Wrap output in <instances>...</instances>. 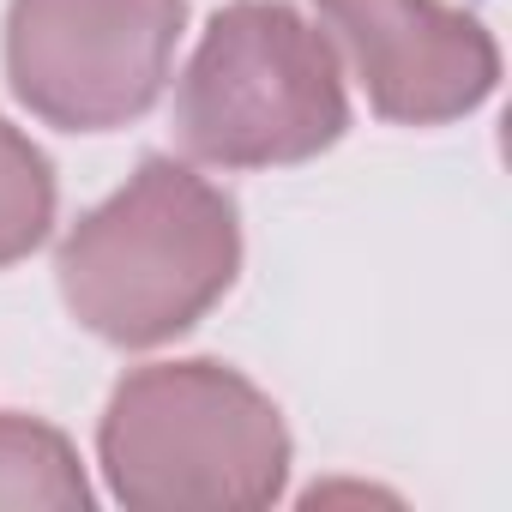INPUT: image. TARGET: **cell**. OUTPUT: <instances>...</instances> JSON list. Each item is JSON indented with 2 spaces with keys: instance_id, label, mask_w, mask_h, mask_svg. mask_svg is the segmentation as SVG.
Listing matches in <instances>:
<instances>
[{
  "instance_id": "1",
  "label": "cell",
  "mask_w": 512,
  "mask_h": 512,
  "mask_svg": "<svg viewBox=\"0 0 512 512\" xmlns=\"http://www.w3.org/2000/svg\"><path fill=\"white\" fill-rule=\"evenodd\" d=\"M241 272V211L175 157H145L55 247L67 314L115 344L157 350L193 332Z\"/></svg>"
},
{
  "instance_id": "2",
  "label": "cell",
  "mask_w": 512,
  "mask_h": 512,
  "mask_svg": "<svg viewBox=\"0 0 512 512\" xmlns=\"http://www.w3.org/2000/svg\"><path fill=\"white\" fill-rule=\"evenodd\" d=\"M97 464L133 512H253L284 500L290 428L229 362H151L109 392Z\"/></svg>"
},
{
  "instance_id": "3",
  "label": "cell",
  "mask_w": 512,
  "mask_h": 512,
  "mask_svg": "<svg viewBox=\"0 0 512 512\" xmlns=\"http://www.w3.org/2000/svg\"><path fill=\"white\" fill-rule=\"evenodd\" d=\"M175 133L211 169L314 163L350 133L338 43L290 0H229L175 85Z\"/></svg>"
},
{
  "instance_id": "4",
  "label": "cell",
  "mask_w": 512,
  "mask_h": 512,
  "mask_svg": "<svg viewBox=\"0 0 512 512\" xmlns=\"http://www.w3.org/2000/svg\"><path fill=\"white\" fill-rule=\"evenodd\" d=\"M187 0H13L7 85L61 133H109L157 109Z\"/></svg>"
},
{
  "instance_id": "5",
  "label": "cell",
  "mask_w": 512,
  "mask_h": 512,
  "mask_svg": "<svg viewBox=\"0 0 512 512\" xmlns=\"http://www.w3.org/2000/svg\"><path fill=\"white\" fill-rule=\"evenodd\" d=\"M344 43L368 109L398 127H446L476 115L500 85L488 25L446 0H314Z\"/></svg>"
},
{
  "instance_id": "6",
  "label": "cell",
  "mask_w": 512,
  "mask_h": 512,
  "mask_svg": "<svg viewBox=\"0 0 512 512\" xmlns=\"http://www.w3.org/2000/svg\"><path fill=\"white\" fill-rule=\"evenodd\" d=\"M91 482L79 464V446L43 422V416H19L0 410V506H37V512H91Z\"/></svg>"
},
{
  "instance_id": "7",
  "label": "cell",
  "mask_w": 512,
  "mask_h": 512,
  "mask_svg": "<svg viewBox=\"0 0 512 512\" xmlns=\"http://www.w3.org/2000/svg\"><path fill=\"white\" fill-rule=\"evenodd\" d=\"M55 163L43 157V145L0 115V272L31 260L55 229Z\"/></svg>"
}]
</instances>
